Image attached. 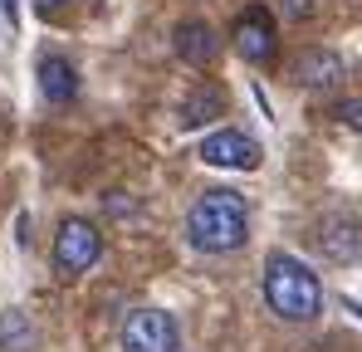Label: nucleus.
Here are the masks:
<instances>
[{
	"label": "nucleus",
	"instance_id": "0eeeda50",
	"mask_svg": "<svg viewBox=\"0 0 362 352\" xmlns=\"http://www.w3.org/2000/svg\"><path fill=\"white\" fill-rule=\"evenodd\" d=\"M294 78H299V88H308V93H333L348 78V69H343V59L333 54V49H303L294 59Z\"/></svg>",
	"mask_w": 362,
	"mask_h": 352
},
{
	"label": "nucleus",
	"instance_id": "39448f33",
	"mask_svg": "<svg viewBox=\"0 0 362 352\" xmlns=\"http://www.w3.org/2000/svg\"><path fill=\"white\" fill-rule=\"evenodd\" d=\"M196 157H201L206 167H221V172H255L264 152H259V142H255V137H245V132H235V127H226V132L201 137Z\"/></svg>",
	"mask_w": 362,
	"mask_h": 352
},
{
	"label": "nucleus",
	"instance_id": "f03ea898",
	"mask_svg": "<svg viewBox=\"0 0 362 352\" xmlns=\"http://www.w3.org/2000/svg\"><path fill=\"white\" fill-rule=\"evenodd\" d=\"M264 303L284 323H313L323 313V284H318V274L303 264L299 254L274 250L264 259Z\"/></svg>",
	"mask_w": 362,
	"mask_h": 352
},
{
	"label": "nucleus",
	"instance_id": "20e7f679",
	"mask_svg": "<svg viewBox=\"0 0 362 352\" xmlns=\"http://www.w3.org/2000/svg\"><path fill=\"white\" fill-rule=\"evenodd\" d=\"M118 343L122 352H181V323L167 308H132Z\"/></svg>",
	"mask_w": 362,
	"mask_h": 352
},
{
	"label": "nucleus",
	"instance_id": "9b49d317",
	"mask_svg": "<svg viewBox=\"0 0 362 352\" xmlns=\"http://www.w3.org/2000/svg\"><path fill=\"white\" fill-rule=\"evenodd\" d=\"M40 93L49 103H74L78 98V69L64 54H45L40 59Z\"/></svg>",
	"mask_w": 362,
	"mask_h": 352
},
{
	"label": "nucleus",
	"instance_id": "2eb2a0df",
	"mask_svg": "<svg viewBox=\"0 0 362 352\" xmlns=\"http://www.w3.org/2000/svg\"><path fill=\"white\" fill-rule=\"evenodd\" d=\"M0 15H5L10 25H20V0H0Z\"/></svg>",
	"mask_w": 362,
	"mask_h": 352
},
{
	"label": "nucleus",
	"instance_id": "9d476101",
	"mask_svg": "<svg viewBox=\"0 0 362 352\" xmlns=\"http://www.w3.org/2000/svg\"><path fill=\"white\" fill-rule=\"evenodd\" d=\"M216 117H226V93H221L216 83H196L177 108L181 127H206V122H216Z\"/></svg>",
	"mask_w": 362,
	"mask_h": 352
},
{
	"label": "nucleus",
	"instance_id": "423d86ee",
	"mask_svg": "<svg viewBox=\"0 0 362 352\" xmlns=\"http://www.w3.org/2000/svg\"><path fill=\"white\" fill-rule=\"evenodd\" d=\"M318 250L333 264H358L362 259V221L348 211H333L318 221Z\"/></svg>",
	"mask_w": 362,
	"mask_h": 352
},
{
	"label": "nucleus",
	"instance_id": "f257e3e1",
	"mask_svg": "<svg viewBox=\"0 0 362 352\" xmlns=\"http://www.w3.org/2000/svg\"><path fill=\"white\" fill-rule=\"evenodd\" d=\"M186 240L201 254H235L250 240V206L230 186H211L186 211Z\"/></svg>",
	"mask_w": 362,
	"mask_h": 352
},
{
	"label": "nucleus",
	"instance_id": "f8f14e48",
	"mask_svg": "<svg viewBox=\"0 0 362 352\" xmlns=\"http://www.w3.org/2000/svg\"><path fill=\"white\" fill-rule=\"evenodd\" d=\"M35 323L20 313V308H5L0 313V352H35Z\"/></svg>",
	"mask_w": 362,
	"mask_h": 352
},
{
	"label": "nucleus",
	"instance_id": "dca6fc26",
	"mask_svg": "<svg viewBox=\"0 0 362 352\" xmlns=\"http://www.w3.org/2000/svg\"><path fill=\"white\" fill-rule=\"evenodd\" d=\"M64 5H74V0H35L40 15H54V10H64Z\"/></svg>",
	"mask_w": 362,
	"mask_h": 352
},
{
	"label": "nucleus",
	"instance_id": "6e6552de",
	"mask_svg": "<svg viewBox=\"0 0 362 352\" xmlns=\"http://www.w3.org/2000/svg\"><path fill=\"white\" fill-rule=\"evenodd\" d=\"M235 49L245 64H269L274 59V20L264 10H245L235 20Z\"/></svg>",
	"mask_w": 362,
	"mask_h": 352
},
{
	"label": "nucleus",
	"instance_id": "ddd939ff",
	"mask_svg": "<svg viewBox=\"0 0 362 352\" xmlns=\"http://www.w3.org/2000/svg\"><path fill=\"white\" fill-rule=\"evenodd\" d=\"M274 10L284 15V25H303L318 15V0H274Z\"/></svg>",
	"mask_w": 362,
	"mask_h": 352
},
{
	"label": "nucleus",
	"instance_id": "7ed1b4c3",
	"mask_svg": "<svg viewBox=\"0 0 362 352\" xmlns=\"http://www.w3.org/2000/svg\"><path fill=\"white\" fill-rule=\"evenodd\" d=\"M98 259H103V235H98V225L83 221V216L59 221V235H54V269H59L64 279L88 274Z\"/></svg>",
	"mask_w": 362,
	"mask_h": 352
},
{
	"label": "nucleus",
	"instance_id": "1a4fd4ad",
	"mask_svg": "<svg viewBox=\"0 0 362 352\" xmlns=\"http://www.w3.org/2000/svg\"><path fill=\"white\" fill-rule=\"evenodd\" d=\"M172 49H177L181 64L206 69V64H216V54H221V40H216V30L206 20H181L177 35H172Z\"/></svg>",
	"mask_w": 362,
	"mask_h": 352
},
{
	"label": "nucleus",
	"instance_id": "4468645a",
	"mask_svg": "<svg viewBox=\"0 0 362 352\" xmlns=\"http://www.w3.org/2000/svg\"><path fill=\"white\" fill-rule=\"evenodd\" d=\"M338 117H343L348 127H358V132H362V103H353V98H348V103H338Z\"/></svg>",
	"mask_w": 362,
	"mask_h": 352
}]
</instances>
